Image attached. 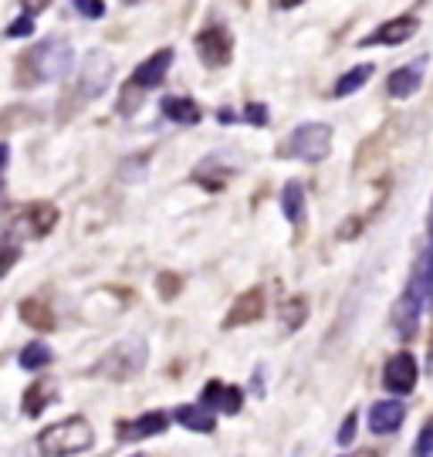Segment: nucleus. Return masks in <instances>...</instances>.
<instances>
[{"label":"nucleus","mask_w":433,"mask_h":457,"mask_svg":"<svg viewBox=\"0 0 433 457\" xmlns=\"http://www.w3.org/2000/svg\"><path fill=\"white\" fill-rule=\"evenodd\" d=\"M92 444H96V430L85 417H64L37 434L41 457H75L81 451H92Z\"/></svg>","instance_id":"f257e3e1"},{"label":"nucleus","mask_w":433,"mask_h":457,"mask_svg":"<svg viewBox=\"0 0 433 457\" xmlns=\"http://www.w3.org/2000/svg\"><path fill=\"white\" fill-rule=\"evenodd\" d=\"M71 62H75L71 45L64 37H48L28 58H21V68H31L34 82H58V79H64L71 71Z\"/></svg>","instance_id":"f03ea898"},{"label":"nucleus","mask_w":433,"mask_h":457,"mask_svg":"<svg viewBox=\"0 0 433 457\" xmlns=\"http://www.w3.org/2000/svg\"><path fill=\"white\" fill-rule=\"evenodd\" d=\"M288 146L298 160L321 163L329 156V149H332V126H325V122H305V126H298V129L291 132Z\"/></svg>","instance_id":"7ed1b4c3"},{"label":"nucleus","mask_w":433,"mask_h":457,"mask_svg":"<svg viewBox=\"0 0 433 457\" xmlns=\"http://www.w3.org/2000/svg\"><path fill=\"white\" fill-rule=\"evenodd\" d=\"M146 366V343L143 339H126V343H119L115 349H109V356L102 360V373L109 376V379H129V376H136L139 370Z\"/></svg>","instance_id":"20e7f679"},{"label":"nucleus","mask_w":433,"mask_h":457,"mask_svg":"<svg viewBox=\"0 0 433 457\" xmlns=\"http://www.w3.org/2000/svg\"><path fill=\"white\" fill-rule=\"evenodd\" d=\"M196 54H200V62L207 68H224L230 65V58H234V37L227 31L224 24H210L204 31L196 34Z\"/></svg>","instance_id":"39448f33"},{"label":"nucleus","mask_w":433,"mask_h":457,"mask_svg":"<svg viewBox=\"0 0 433 457\" xmlns=\"http://www.w3.org/2000/svg\"><path fill=\"white\" fill-rule=\"evenodd\" d=\"M417 376H420V366L413 360V353H396L383 366V383L389 393H413Z\"/></svg>","instance_id":"423d86ee"},{"label":"nucleus","mask_w":433,"mask_h":457,"mask_svg":"<svg viewBox=\"0 0 433 457\" xmlns=\"http://www.w3.org/2000/svg\"><path fill=\"white\" fill-rule=\"evenodd\" d=\"M417 31H420L417 17L410 14L393 17V21H386V24H379L376 31H370L362 37V48H372V45H403V41H410Z\"/></svg>","instance_id":"0eeeda50"},{"label":"nucleus","mask_w":433,"mask_h":457,"mask_svg":"<svg viewBox=\"0 0 433 457\" xmlns=\"http://www.w3.org/2000/svg\"><path fill=\"white\" fill-rule=\"evenodd\" d=\"M423 309H427V305L420 302V295L413 292V288H406V292L400 295V302L393 305V328H396L400 339H413V336H417Z\"/></svg>","instance_id":"6e6552de"},{"label":"nucleus","mask_w":433,"mask_h":457,"mask_svg":"<svg viewBox=\"0 0 433 457\" xmlns=\"http://www.w3.org/2000/svg\"><path fill=\"white\" fill-rule=\"evenodd\" d=\"M109 75H112V58L102 51H88V58L81 62V85L85 96H102L109 88Z\"/></svg>","instance_id":"1a4fd4ad"},{"label":"nucleus","mask_w":433,"mask_h":457,"mask_svg":"<svg viewBox=\"0 0 433 457\" xmlns=\"http://www.w3.org/2000/svg\"><path fill=\"white\" fill-rule=\"evenodd\" d=\"M261 315H264V292H261V288H251V292H244L241 298L230 305V312H227V319H224V328L251 326Z\"/></svg>","instance_id":"9d476101"},{"label":"nucleus","mask_w":433,"mask_h":457,"mask_svg":"<svg viewBox=\"0 0 433 457\" xmlns=\"http://www.w3.org/2000/svg\"><path fill=\"white\" fill-rule=\"evenodd\" d=\"M170 65H173V48L156 51L153 58H146L143 65H136V71H132V88H156V85H162Z\"/></svg>","instance_id":"9b49d317"},{"label":"nucleus","mask_w":433,"mask_h":457,"mask_svg":"<svg viewBox=\"0 0 433 457\" xmlns=\"http://www.w3.org/2000/svg\"><path fill=\"white\" fill-rule=\"evenodd\" d=\"M406 420V407L400 400H379L370 407V430L372 434H396Z\"/></svg>","instance_id":"f8f14e48"},{"label":"nucleus","mask_w":433,"mask_h":457,"mask_svg":"<svg viewBox=\"0 0 433 457\" xmlns=\"http://www.w3.org/2000/svg\"><path fill=\"white\" fill-rule=\"evenodd\" d=\"M170 427V413H162V410H149L143 417H136L132 424H122V441H146V437H156Z\"/></svg>","instance_id":"ddd939ff"},{"label":"nucleus","mask_w":433,"mask_h":457,"mask_svg":"<svg viewBox=\"0 0 433 457\" xmlns=\"http://www.w3.org/2000/svg\"><path fill=\"white\" fill-rule=\"evenodd\" d=\"M200 403L210 410H221V413H237L244 403V393L237 386H227V383H207L204 386V396H200Z\"/></svg>","instance_id":"4468645a"},{"label":"nucleus","mask_w":433,"mask_h":457,"mask_svg":"<svg viewBox=\"0 0 433 457\" xmlns=\"http://www.w3.org/2000/svg\"><path fill=\"white\" fill-rule=\"evenodd\" d=\"M420 85H423V58L406 68H396V71L389 75L386 88H389V96L393 98H410L420 92Z\"/></svg>","instance_id":"2eb2a0df"},{"label":"nucleus","mask_w":433,"mask_h":457,"mask_svg":"<svg viewBox=\"0 0 433 457\" xmlns=\"http://www.w3.org/2000/svg\"><path fill=\"white\" fill-rule=\"evenodd\" d=\"M21 220H24V228H28L31 237H48L54 224H58V207L54 204H31Z\"/></svg>","instance_id":"dca6fc26"},{"label":"nucleus","mask_w":433,"mask_h":457,"mask_svg":"<svg viewBox=\"0 0 433 457\" xmlns=\"http://www.w3.org/2000/svg\"><path fill=\"white\" fill-rule=\"evenodd\" d=\"M177 420L187 427V430H196V434H213V427H217V417H213V410L204 407V403L179 407L177 410Z\"/></svg>","instance_id":"f3484780"},{"label":"nucleus","mask_w":433,"mask_h":457,"mask_svg":"<svg viewBox=\"0 0 433 457\" xmlns=\"http://www.w3.org/2000/svg\"><path fill=\"white\" fill-rule=\"evenodd\" d=\"M160 112L166 115V119L179 122V126H196V122H200V105H196L193 98H162Z\"/></svg>","instance_id":"a211bd4d"},{"label":"nucleus","mask_w":433,"mask_h":457,"mask_svg":"<svg viewBox=\"0 0 433 457\" xmlns=\"http://www.w3.org/2000/svg\"><path fill=\"white\" fill-rule=\"evenodd\" d=\"M281 211L288 217L291 224H302L305 220V187L302 183H285V190H281Z\"/></svg>","instance_id":"6ab92c4d"},{"label":"nucleus","mask_w":433,"mask_h":457,"mask_svg":"<svg viewBox=\"0 0 433 457\" xmlns=\"http://www.w3.org/2000/svg\"><path fill=\"white\" fill-rule=\"evenodd\" d=\"M21 319L34 328H54V312H51L41 298H28V302H21Z\"/></svg>","instance_id":"aec40b11"},{"label":"nucleus","mask_w":433,"mask_h":457,"mask_svg":"<svg viewBox=\"0 0 433 457\" xmlns=\"http://www.w3.org/2000/svg\"><path fill=\"white\" fill-rule=\"evenodd\" d=\"M372 79V65H355L353 71H346L342 79L336 82V88H332V96L336 98H349L353 92H359L362 85Z\"/></svg>","instance_id":"412c9836"},{"label":"nucleus","mask_w":433,"mask_h":457,"mask_svg":"<svg viewBox=\"0 0 433 457\" xmlns=\"http://www.w3.org/2000/svg\"><path fill=\"white\" fill-rule=\"evenodd\" d=\"M48 362H51V349L45 343L24 345V353H21V366L24 370H45Z\"/></svg>","instance_id":"4be33fe9"},{"label":"nucleus","mask_w":433,"mask_h":457,"mask_svg":"<svg viewBox=\"0 0 433 457\" xmlns=\"http://www.w3.org/2000/svg\"><path fill=\"white\" fill-rule=\"evenodd\" d=\"M45 407H48V383L41 379V383H34L31 390L24 393V413H28V417H37Z\"/></svg>","instance_id":"5701e85b"},{"label":"nucleus","mask_w":433,"mask_h":457,"mask_svg":"<svg viewBox=\"0 0 433 457\" xmlns=\"http://www.w3.org/2000/svg\"><path fill=\"white\" fill-rule=\"evenodd\" d=\"M281 319H285V326L288 328H302L308 319V302L305 298H288L285 309H281Z\"/></svg>","instance_id":"b1692460"},{"label":"nucleus","mask_w":433,"mask_h":457,"mask_svg":"<svg viewBox=\"0 0 433 457\" xmlns=\"http://www.w3.org/2000/svg\"><path fill=\"white\" fill-rule=\"evenodd\" d=\"M413 457H433V417L420 430L417 444H413Z\"/></svg>","instance_id":"393cba45"},{"label":"nucleus","mask_w":433,"mask_h":457,"mask_svg":"<svg viewBox=\"0 0 433 457\" xmlns=\"http://www.w3.org/2000/svg\"><path fill=\"white\" fill-rule=\"evenodd\" d=\"M244 122H251V126H264V122H268V109H264L261 102L244 105Z\"/></svg>","instance_id":"a878e982"},{"label":"nucleus","mask_w":433,"mask_h":457,"mask_svg":"<svg viewBox=\"0 0 433 457\" xmlns=\"http://www.w3.org/2000/svg\"><path fill=\"white\" fill-rule=\"evenodd\" d=\"M355 427H359V417H355V413H349V417L342 420V430H338V444H342V447H349V444H353Z\"/></svg>","instance_id":"bb28decb"},{"label":"nucleus","mask_w":433,"mask_h":457,"mask_svg":"<svg viewBox=\"0 0 433 457\" xmlns=\"http://www.w3.org/2000/svg\"><path fill=\"white\" fill-rule=\"evenodd\" d=\"M31 31H34V17L24 14V17H17L14 24L7 28V37H24V34H31Z\"/></svg>","instance_id":"cd10ccee"},{"label":"nucleus","mask_w":433,"mask_h":457,"mask_svg":"<svg viewBox=\"0 0 433 457\" xmlns=\"http://www.w3.org/2000/svg\"><path fill=\"white\" fill-rule=\"evenodd\" d=\"M156 288L162 292V298H177V292H179V278H177V275H160V278H156Z\"/></svg>","instance_id":"c85d7f7f"},{"label":"nucleus","mask_w":433,"mask_h":457,"mask_svg":"<svg viewBox=\"0 0 433 457\" xmlns=\"http://www.w3.org/2000/svg\"><path fill=\"white\" fill-rule=\"evenodd\" d=\"M75 7H79L85 17H102V14H105V4H102V0H75Z\"/></svg>","instance_id":"c756f323"},{"label":"nucleus","mask_w":433,"mask_h":457,"mask_svg":"<svg viewBox=\"0 0 433 457\" xmlns=\"http://www.w3.org/2000/svg\"><path fill=\"white\" fill-rule=\"evenodd\" d=\"M21 4H24V11H28V14H37V11H45V7H48L51 0H21Z\"/></svg>","instance_id":"7c9ffc66"},{"label":"nucleus","mask_w":433,"mask_h":457,"mask_svg":"<svg viewBox=\"0 0 433 457\" xmlns=\"http://www.w3.org/2000/svg\"><path fill=\"white\" fill-rule=\"evenodd\" d=\"M302 0H274V7H281V11H291V7H298Z\"/></svg>","instance_id":"2f4dec72"},{"label":"nucleus","mask_w":433,"mask_h":457,"mask_svg":"<svg viewBox=\"0 0 433 457\" xmlns=\"http://www.w3.org/2000/svg\"><path fill=\"white\" fill-rule=\"evenodd\" d=\"M427 230H430V245H427V247L433 251V207H430V224H427Z\"/></svg>","instance_id":"473e14b6"},{"label":"nucleus","mask_w":433,"mask_h":457,"mask_svg":"<svg viewBox=\"0 0 433 457\" xmlns=\"http://www.w3.org/2000/svg\"><path fill=\"white\" fill-rule=\"evenodd\" d=\"M122 4H136V0H122Z\"/></svg>","instance_id":"72a5a7b5"},{"label":"nucleus","mask_w":433,"mask_h":457,"mask_svg":"<svg viewBox=\"0 0 433 457\" xmlns=\"http://www.w3.org/2000/svg\"><path fill=\"white\" fill-rule=\"evenodd\" d=\"M136 457H139V454H136Z\"/></svg>","instance_id":"f704fd0d"}]
</instances>
